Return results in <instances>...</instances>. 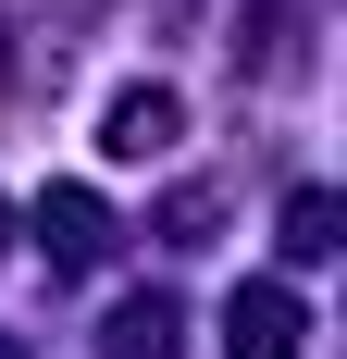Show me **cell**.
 <instances>
[{
	"mask_svg": "<svg viewBox=\"0 0 347 359\" xmlns=\"http://www.w3.org/2000/svg\"><path fill=\"white\" fill-rule=\"evenodd\" d=\"M298 334H310V323H298L285 285H236V297H223V347H236V359H298Z\"/></svg>",
	"mask_w": 347,
	"mask_h": 359,
	"instance_id": "obj_1",
	"label": "cell"
},
{
	"mask_svg": "<svg viewBox=\"0 0 347 359\" xmlns=\"http://www.w3.org/2000/svg\"><path fill=\"white\" fill-rule=\"evenodd\" d=\"M174 124H186V100H174V87H124V100H112V161H162L174 149Z\"/></svg>",
	"mask_w": 347,
	"mask_h": 359,
	"instance_id": "obj_2",
	"label": "cell"
},
{
	"mask_svg": "<svg viewBox=\"0 0 347 359\" xmlns=\"http://www.w3.org/2000/svg\"><path fill=\"white\" fill-rule=\"evenodd\" d=\"M285 248H298V260H322V248H335V198H322V186L285 211Z\"/></svg>",
	"mask_w": 347,
	"mask_h": 359,
	"instance_id": "obj_3",
	"label": "cell"
}]
</instances>
